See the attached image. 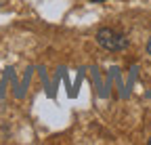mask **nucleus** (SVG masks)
<instances>
[{
  "label": "nucleus",
  "mask_w": 151,
  "mask_h": 145,
  "mask_svg": "<svg viewBox=\"0 0 151 145\" xmlns=\"http://www.w3.org/2000/svg\"><path fill=\"white\" fill-rule=\"evenodd\" d=\"M149 145H151V139H149Z\"/></svg>",
  "instance_id": "20e7f679"
},
{
  "label": "nucleus",
  "mask_w": 151,
  "mask_h": 145,
  "mask_svg": "<svg viewBox=\"0 0 151 145\" xmlns=\"http://www.w3.org/2000/svg\"><path fill=\"white\" fill-rule=\"evenodd\" d=\"M90 2H103V0H90Z\"/></svg>",
  "instance_id": "7ed1b4c3"
},
{
  "label": "nucleus",
  "mask_w": 151,
  "mask_h": 145,
  "mask_svg": "<svg viewBox=\"0 0 151 145\" xmlns=\"http://www.w3.org/2000/svg\"><path fill=\"white\" fill-rule=\"evenodd\" d=\"M97 42L107 50H124L128 46V38L113 27H101L97 32Z\"/></svg>",
  "instance_id": "f257e3e1"
},
{
  "label": "nucleus",
  "mask_w": 151,
  "mask_h": 145,
  "mask_svg": "<svg viewBox=\"0 0 151 145\" xmlns=\"http://www.w3.org/2000/svg\"><path fill=\"white\" fill-rule=\"evenodd\" d=\"M147 53L151 55V38H149V42H147Z\"/></svg>",
  "instance_id": "f03ea898"
}]
</instances>
